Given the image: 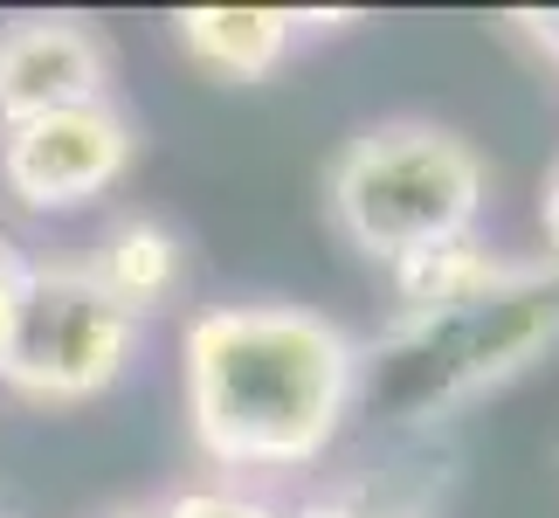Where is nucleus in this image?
I'll list each match as a JSON object with an SVG mask.
<instances>
[{"mask_svg":"<svg viewBox=\"0 0 559 518\" xmlns=\"http://www.w3.org/2000/svg\"><path fill=\"white\" fill-rule=\"evenodd\" d=\"M511 28H519L546 62H559V8H511Z\"/></svg>","mask_w":559,"mask_h":518,"instance_id":"f8f14e48","label":"nucleus"},{"mask_svg":"<svg viewBox=\"0 0 559 518\" xmlns=\"http://www.w3.org/2000/svg\"><path fill=\"white\" fill-rule=\"evenodd\" d=\"M21 284H28V256H21V243H8V235H0V345H8L14 305H21Z\"/></svg>","mask_w":559,"mask_h":518,"instance_id":"9b49d317","label":"nucleus"},{"mask_svg":"<svg viewBox=\"0 0 559 518\" xmlns=\"http://www.w3.org/2000/svg\"><path fill=\"white\" fill-rule=\"evenodd\" d=\"M290 518H401V511H373V505H353V498H318V505L290 511Z\"/></svg>","mask_w":559,"mask_h":518,"instance_id":"4468645a","label":"nucleus"},{"mask_svg":"<svg viewBox=\"0 0 559 518\" xmlns=\"http://www.w3.org/2000/svg\"><path fill=\"white\" fill-rule=\"evenodd\" d=\"M511 270H519V256H498L484 235H463V243H442V249H428V256H407V263H394L401 318L477 305V297H490Z\"/></svg>","mask_w":559,"mask_h":518,"instance_id":"1a4fd4ad","label":"nucleus"},{"mask_svg":"<svg viewBox=\"0 0 559 518\" xmlns=\"http://www.w3.org/2000/svg\"><path fill=\"white\" fill-rule=\"evenodd\" d=\"M325 208L359 256L394 270L407 256L477 235L490 208V166L456 125L380 118L338 145L325 173Z\"/></svg>","mask_w":559,"mask_h":518,"instance_id":"7ed1b4c3","label":"nucleus"},{"mask_svg":"<svg viewBox=\"0 0 559 518\" xmlns=\"http://www.w3.org/2000/svg\"><path fill=\"white\" fill-rule=\"evenodd\" d=\"M180 49L228 83H263L290 56V8H180Z\"/></svg>","mask_w":559,"mask_h":518,"instance_id":"6e6552de","label":"nucleus"},{"mask_svg":"<svg viewBox=\"0 0 559 518\" xmlns=\"http://www.w3.org/2000/svg\"><path fill=\"white\" fill-rule=\"evenodd\" d=\"M552 345H559V276L539 256V263H519L477 305L394 318L373 345H359L353 415L380 408V422H442L484 401L490 387L519 380Z\"/></svg>","mask_w":559,"mask_h":518,"instance_id":"f03ea898","label":"nucleus"},{"mask_svg":"<svg viewBox=\"0 0 559 518\" xmlns=\"http://www.w3.org/2000/svg\"><path fill=\"white\" fill-rule=\"evenodd\" d=\"M111 97V49L83 14H14L0 28V125Z\"/></svg>","mask_w":559,"mask_h":518,"instance_id":"423d86ee","label":"nucleus"},{"mask_svg":"<svg viewBox=\"0 0 559 518\" xmlns=\"http://www.w3.org/2000/svg\"><path fill=\"white\" fill-rule=\"evenodd\" d=\"M166 518H290L270 498H249V491H222V484H193L166 498Z\"/></svg>","mask_w":559,"mask_h":518,"instance_id":"9d476101","label":"nucleus"},{"mask_svg":"<svg viewBox=\"0 0 559 518\" xmlns=\"http://www.w3.org/2000/svg\"><path fill=\"white\" fill-rule=\"evenodd\" d=\"M91 276L124 311L153 318L159 305H174V291L187 276V243H180L174 222H159V214H118V222L104 228L97 256H91Z\"/></svg>","mask_w":559,"mask_h":518,"instance_id":"0eeeda50","label":"nucleus"},{"mask_svg":"<svg viewBox=\"0 0 559 518\" xmlns=\"http://www.w3.org/2000/svg\"><path fill=\"white\" fill-rule=\"evenodd\" d=\"M187 428L222 470H305L359 401V339L311 305H214L180 339Z\"/></svg>","mask_w":559,"mask_h":518,"instance_id":"f257e3e1","label":"nucleus"},{"mask_svg":"<svg viewBox=\"0 0 559 518\" xmlns=\"http://www.w3.org/2000/svg\"><path fill=\"white\" fill-rule=\"evenodd\" d=\"M132 153H139V132L118 111V97L70 104V111L0 125V187L28 214H70V208H91L97 193H111L132 173Z\"/></svg>","mask_w":559,"mask_h":518,"instance_id":"39448f33","label":"nucleus"},{"mask_svg":"<svg viewBox=\"0 0 559 518\" xmlns=\"http://www.w3.org/2000/svg\"><path fill=\"white\" fill-rule=\"evenodd\" d=\"M145 345V318L124 311L70 256H28L8 345H0V387L41 408H83L132 374Z\"/></svg>","mask_w":559,"mask_h":518,"instance_id":"20e7f679","label":"nucleus"},{"mask_svg":"<svg viewBox=\"0 0 559 518\" xmlns=\"http://www.w3.org/2000/svg\"><path fill=\"white\" fill-rule=\"evenodd\" d=\"M539 228H546V270L559 276V166L546 173V193H539Z\"/></svg>","mask_w":559,"mask_h":518,"instance_id":"ddd939ff","label":"nucleus"},{"mask_svg":"<svg viewBox=\"0 0 559 518\" xmlns=\"http://www.w3.org/2000/svg\"><path fill=\"white\" fill-rule=\"evenodd\" d=\"M111 518H166V505H124V511H111Z\"/></svg>","mask_w":559,"mask_h":518,"instance_id":"2eb2a0df","label":"nucleus"}]
</instances>
